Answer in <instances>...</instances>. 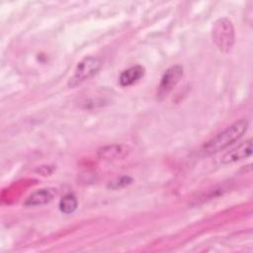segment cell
Here are the masks:
<instances>
[{
    "label": "cell",
    "instance_id": "obj_7",
    "mask_svg": "<svg viewBox=\"0 0 253 253\" xmlns=\"http://www.w3.org/2000/svg\"><path fill=\"white\" fill-rule=\"evenodd\" d=\"M145 69L141 65H134L131 67H128L127 69L124 70L120 76H119V84L122 87H127L134 83H136L138 80H140L144 75Z\"/></svg>",
    "mask_w": 253,
    "mask_h": 253
},
{
    "label": "cell",
    "instance_id": "obj_8",
    "mask_svg": "<svg viewBox=\"0 0 253 253\" xmlns=\"http://www.w3.org/2000/svg\"><path fill=\"white\" fill-rule=\"evenodd\" d=\"M128 152L126 146L122 144H112L103 146L98 150V155L104 159H118L126 156Z\"/></svg>",
    "mask_w": 253,
    "mask_h": 253
},
{
    "label": "cell",
    "instance_id": "obj_6",
    "mask_svg": "<svg viewBox=\"0 0 253 253\" xmlns=\"http://www.w3.org/2000/svg\"><path fill=\"white\" fill-rule=\"evenodd\" d=\"M56 191L53 188H43L37 190L27 198L25 201V206L36 207L48 204L53 200Z\"/></svg>",
    "mask_w": 253,
    "mask_h": 253
},
{
    "label": "cell",
    "instance_id": "obj_3",
    "mask_svg": "<svg viewBox=\"0 0 253 253\" xmlns=\"http://www.w3.org/2000/svg\"><path fill=\"white\" fill-rule=\"evenodd\" d=\"M102 60L97 56H87L79 61L74 69L72 76L69 78L67 85L70 88L76 87L95 75L101 68Z\"/></svg>",
    "mask_w": 253,
    "mask_h": 253
},
{
    "label": "cell",
    "instance_id": "obj_5",
    "mask_svg": "<svg viewBox=\"0 0 253 253\" xmlns=\"http://www.w3.org/2000/svg\"><path fill=\"white\" fill-rule=\"evenodd\" d=\"M252 154V139H246L237 146L233 147L229 151L223 154L221 157L222 164H231L249 157Z\"/></svg>",
    "mask_w": 253,
    "mask_h": 253
},
{
    "label": "cell",
    "instance_id": "obj_10",
    "mask_svg": "<svg viewBox=\"0 0 253 253\" xmlns=\"http://www.w3.org/2000/svg\"><path fill=\"white\" fill-rule=\"evenodd\" d=\"M132 182V179L129 176H121L113 181H111L108 185L109 188L114 189V190H118L121 188H124L127 185H129Z\"/></svg>",
    "mask_w": 253,
    "mask_h": 253
},
{
    "label": "cell",
    "instance_id": "obj_1",
    "mask_svg": "<svg viewBox=\"0 0 253 253\" xmlns=\"http://www.w3.org/2000/svg\"><path fill=\"white\" fill-rule=\"evenodd\" d=\"M248 126L249 124L246 119H240L232 123L226 128L205 143V152L208 154H213L224 149L228 145L238 140L245 133Z\"/></svg>",
    "mask_w": 253,
    "mask_h": 253
},
{
    "label": "cell",
    "instance_id": "obj_9",
    "mask_svg": "<svg viewBox=\"0 0 253 253\" xmlns=\"http://www.w3.org/2000/svg\"><path fill=\"white\" fill-rule=\"evenodd\" d=\"M78 206V202L76 197L73 194H66L60 199L59 202V210L61 212L69 214L72 213Z\"/></svg>",
    "mask_w": 253,
    "mask_h": 253
},
{
    "label": "cell",
    "instance_id": "obj_4",
    "mask_svg": "<svg viewBox=\"0 0 253 253\" xmlns=\"http://www.w3.org/2000/svg\"><path fill=\"white\" fill-rule=\"evenodd\" d=\"M183 73L184 68L180 64L172 65L165 70L157 87L156 96L158 100H162L173 90V88L181 80Z\"/></svg>",
    "mask_w": 253,
    "mask_h": 253
},
{
    "label": "cell",
    "instance_id": "obj_2",
    "mask_svg": "<svg viewBox=\"0 0 253 253\" xmlns=\"http://www.w3.org/2000/svg\"><path fill=\"white\" fill-rule=\"evenodd\" d=\"M211 38L214 44L221 52H228L235 42V33L232 22L225 17L217 19L212 25Z\"/></svg>",
    "mask_w": 253,
    "mask_h": 253
}]
</instances>
